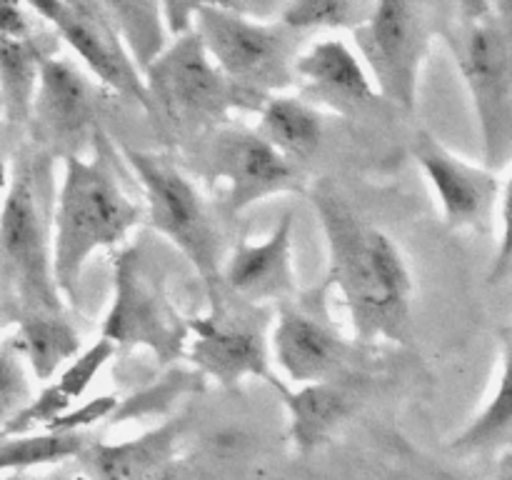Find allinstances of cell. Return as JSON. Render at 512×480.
<instances>
[{
	"label": "cell",
	"instance_id": "obj_15",
	"mask_svg": "<svg viewBox=\"0 0 512 480\" xmlns=\"http://www.w3.org/2000/svg\"><path fill=\"white\" fill-rule=\"evenodd\" d=\"M295 85L313 108H328L340 118H368L385 110L368 70L348 40L323 38L300 50L295 60Z\"/></svg>",
	"mask_w": 512,
	"mask_h": 480
},
{
	"label": "cell",
	"instance_id": "obj_24",
	"mask_svg": "<svg viewBox=\"0 0 512 480\" xmlns=\"http://www.w3.org/2000/svg\"><path fill=\"white\" fill-rule=\"evenodd\" d=\"M88 433H53L38 430L25 435H0V478L20 475L38 465L63 463V460L80 458L88 448Z\"/></svg>",
	"mask_w": 512,
	"mask_h": 480
},
{
	"label": "cell",
	"instance_id": "obj_22",
	"mask_svg": "<svg viewBox=\"0 0 512 480\" xmlns=\"http://www.w3.org/2000/svg\"><path fill=\"white\" fill-rule=\"evenodd\" d=\"M10 338L38 383H50L83 350L80 333L70 320L63 318V313L18 320Z\"/></svg>",
	"mask_w": 512,
	"mask_h": 480
},
{
	"label": "cell",
	"instance_id": "obj_25",
	"mask_svg": "<svg viewBox=\"0 0 512 480\" xmlns=\"http://www.w3.org/2000/svg\"><path fill=\"white\" fill-rule=\"evenodd\" d=\"M373 10V3H355V0H295L285 3L278 20L298 35L318 33V30H350L365 23Z\"/></svg>",
	"mask_w": 512,
	"mask_h": 480
},
{
	"label": "cell",
	"instance_id": "obj_31",
	"mask_svg": "<svg viewBox=\"0 0 512 480\" xmlns=\"http://www.w3.org/2000/svg\"><path fill=\"white\" fill-rule=\"evenodd\" d=\"M500 220H503V233H500V245L498 255H495V268H493V280L498 275H503L512 263V175L505 185L503 203H500Z\"/></svg>",
	"mask_w": 512,
	"mask_h": 480
},
{
	"label": "cell",
	"instance_id": "obj_11",
	"mask_svg": "<svg viewBox=\"0 0 512 480\" xmlns=\"http://www.w3.org/2000/svg\"><path fill=\"white\" fill-rule=\"evenodd\" d=\"M433 43V25L425 5L385 0L360 28L353 30V48L368 70L375 90L388 108L413 113L418 103L420 73Z\"/></svg>",
	"mask_w": 512,
	"mask_h": 480
},
{
	"label": "cell",
	"instance_id": "obj_27",
	"mask_svg": "<svg viewBox=\"0 0 512 480\" xmlns=\"http://www.w3.org/2000/svg\"><path fill=\"white\" fill-rule=\"evenodd\" d=\"M205 378L200 373H188V370H175V373L165 375L160 383H153L150 388L138 390L130 398L120 400L115 408L110 423H120V420L130 418H145V415H163L165 410L173 408L175 400L183 398L188 393H198L203 390Z\"/></svg>",
	"mask_w": 512,
	"mask_h": 480
},
{
	"label": "cell",
	"instance_id": "obj_23",
	"mask_svg": "<svg viewBox=\"0 0 512 480\" xmlns=\"http://www.w3.org/2000/svg\"><path fill=\"white\" fill-rule=\"evenodd\" d=\"M105 8H108L110 18H113L115 30H118L128 55L138 65L140 73H145L170 43L160 3L108 0Z\"/></svg>",
	"mask_w": 512,
	"mask_h": 480
},
{
	"label": "cell",
	"instance_id": "obj_29",
	"mask_svg": "<svg viewBox=\"0 0 512 480\" xmlns=\"http://www.w3.org/2000/svg\"><path fill=\"white\" fill-rule=\"evenodd\" d=\"M115 350L118 348H115L110 340L98 338L93 345L80 350V353L55 375V380H50V385L58 390L60 398H63L70 408H75V400H80L88 393L95 375H98L100 370H103V365L113 358Z\"/></svg>",
	"mask_w": 512,
	"mask_h": 480
},
{
	"label": "cell",
	"instance_id": "obj_16",
	"mask_svg": "<svg viewBox=\"0 0 512 480\" xmlns=\"http://www.w3.org/2000/svg\"><path fill=\"white\" fill-rule=\"evenodd\" d=\"M293 230L295 213L280 215L278 225L268 238L250 243L238 240L235 248L225 255L220 283L223 290L238 300L258 308L293 303L298 300V273L293 260Z\"/></svg>",
	"mask_w": 512,
	"mask_h": 480
},
{
	"label": "cell",
	"instance_id": "obj_35",
	"mask_svg": "<svg viewBox=\"0 0 512 480\" xmlns=\"http://www.w3.org/2000/svg\"><path fill=\"white\" fill-rule=\"evenodd\" d=\"M0 480H20V475H8V478H0Z\"/></svg>",
	"mask_w": 512,
	"mask_h": 480
},
{
	"label": "cell",
	"instance_id": "obj_12",
	"mask_svg": "<svg viewBox=\"0 0 512 480\" xmlns=\"http://www.w3.org/2000/svg\"><path fill=\"white\" fill-rule=\"evenodd\" d=\"M110 100H118L100 88L75 60L50 55L43 60L35 83L28 115V133L33 148L63 160L80 155L93 145L103 130L100 118Z\"/></svg>",
	"mask_w": 512,
	"mask_h": 480
},
{
	"label": "cell",
	"instance_id": "obj_1",
	"mask_svg": "<svg viewBox=\"0 0 512 480\" xmlns=\"http://www.w3.org/2000/svg\"><path fill=\"white\" fill-rule=\"evenodd\" d=\"M313 205L328 248L323 288L345 305L358 345L413 343L415 285L398 243L328 183L313 188Z\"/></svg>",
	"mask_w": 512,
	"mask_h": 480
},
{
	"label": "cell",
	"instance_id": "obj_5",
	"mask_svg": "<svg viewBox=\"0 0 512 480\" xmlns=\"http://www.w3.org/2000/svg\"><path fill=\"white\" fill-rule=\"evenodd\" d=\"M120 153L143 188L145 223L173 243L193 265L208 300L218 298L228 253L213 205L205 200L193 178L165 155L130 145H120Z\"/></svg>",
	"mask_w": 512,
	"mask_h": 480
},
{
	"label": "cell",
	"instance_id": "obj_33",
	"mask_svg": "<svg viewBox=\"0 0 512 480\" xmlns=\"http://www.w3.org/2000/svg\"><path fill=\"white\" fill-rule=\"evenodd\" d=\"M495 480H512V453L500 460V468L498 473H495Z\"/></svg>",
	"mask_w": 512,
	"mask_h": 480
},
{
	"label": "cell",
	"instance_id": "obj_17",
	"mask_svg": "<svg viewBox=\"0 0 512 480\" xmlns=\"http://www.w3.org/2000/svg\"><path fill=\"white\" fill-rule=\"evenodd\" d=\"M413 158L433 188L450 228H475L488 218L498 193L493 175L455 158L430 133H418Z\"/></svg>",
	"mask_w": 512,
	"mask_h": 480
},
{
	"label": "cell",
	"instance_id": "obj_20",
	"mask_svg": "<svg viewBox=\"0 0 512 480\" xmlns=\"http://www.w3.org/2000/svg\"><path fill=\"white\" fill-rule=\"evenodd\" d=\"M50 55H58V35L50 28L35 38H8L0 33V105L3 125L10 133L28 128L40 65Z\"/></svg>",
	"mask_w": 512,
	"mask_h": 480
},
{
	"label": "cell",
	"instance_id": "obj_26",
	"mask_svg": "<svg viewBox=\"0 0 512 480\" xmlns=\"http://www.w3.org/2000/svg\"><path fill=\"white\" fill-rule=\"evenodd\" d=\"M508 430H512V348L505 355L503 373H500L498 388H495V395L490 398L488 408L453 440L450 448L460 450V453L480 450L485 445L495 443Z\"/></svg>",
	"mask_w": 512,
	"mask_h": 480
},
{
	"label": "cell",
	"instance_id": "obj_34",
	"mask_svg": "<svg viewBox=\"0 0 512 480\" xmlns=\"http://www.w3.org/2000/svg\"><path fill=\"white\" fill-rule=\"evenodd\" d=\"M143 480H178V468H175V465H168V468L158 470V473L148 475V478Z\"/></svg>",
	"mask_w": 512,
	"mask_h": 480
},
{
	"label": "cell",
	"instance_id": "obj_13",
	"mask_svg": "<svg viewBox=\"0 0 512 480\" xmlns=\"http://www.w3.org/2000/svg\"><path fill=\"white\" fill-rule=\"evenodd\" d=\"M30 8L58 35V40H63L73 50L75 58L80 60V68L100 88L108 90L113 98L128 100V103H135L145 113H150L143 73L125 50L105 3L45 0V3H30Z\"/></svg>",
	"mask_w": 512,
	"mask_h": 480
},
{
	"label": "cell",
	"instance_id": "obj_30",
	"mask_svg": "<svg viewBox=\"0 0 512 480\" xmlns=\"http://www.w3.org/2000/svg\"><path fill=\"white\" fill-rule=\"evenodd\" d=\"M118 403L120 398H115V395H98V398H90L85 400V403L70 408L65 415H60L48 430H53V433H85V428H90V425L113 418Z\"/></svg>",
	"mask_w": 512,
	"mask_h": 480
},
{
	"label": "cell",
	"instance_id": "obj_8",
	"mask_svg": "<svg viewBox=\"0 0 512 480\" xmlns=\"http://www.w3.org/2000/svg\"><path fill=\"white\" fill-rule=\"evenodd\" d=\"M193 33L220 73L255 98L280 95L295 85L303 35L280 20H255L228 3H198Z\"/></svg>",
	"mask_w": 512,
	"mask_h": 480
},
{
	"label": "cell",
	"instance_id": "obj_18",
	"mask_svg": "<svg viewBox=\"0 0 512 480\" xmlns=\"http://www.w3.org/2000/svg\"><path fill=\"white\" fill-rule=\"evenodd\" d=\"M360 383V375L353 373L298 388L288 385L280 393L288 413V435L298 453H313L348 423L363 398Z\"/></svg>",
	"mask_w": 512,
	"mask_h": 480
},
{
	"label": "cell",
	"instance_id": "obj_28",
	"mask_svg": "<svg viewBox=\"0 0 512 480\" xmlns=\"http://www.w3.org/2000/svg\"><path fill=\"white\" fill-rule=\"evenodd\" d=\"M35 398L33 375L13 338L0 343V433L23 413Z\"/></svg>",
	"mask_w": 512,
	"mask_h": 480
},
{
	"label": "cell",
	"instance_id": "obj_4",
	"mask_svg": "<svg viewBox=\"0 0 512 480\" xmlns=\"http://www.w3.org/2000/svg\"><path fill=\"white\" fill-rule=\"evenodd\" d=\"M150 118L170 140L195 145L230 123L235 113H258L268 98H255L230 83L205 53L198 35L170 40L143 73Z\"/></svg>",
	"mask_w": 512,
	"mask_h": 480
},
{
	"label": "cell",
	"instance_id": "obj_14",
	"mask_svg": "<svg viewBox=\"0 0 512 480\" xmlns=\"http://www.w3.org/2000/svg\"><path fill=\"white\" fill-rule=\"evenodd\" d=\"M363 345L345 338L328 313L315 303L293 300L275 308L270 330V358L273 368L298 385L323 383L355 373V358Z\"/></svg>",
	"mask_w": 512,
	"mask_h": 480
},
{
	"label": "cell",
	"instance_id": "obj_19",
	"mask_svg": "<svg viewBox=\"0 0 512 480\" xmlns=\"http://www.w3.org/2000/svg\"><path fill=\"white\" fill-rule=\"evenodd\" d=\"M180 430H183L180 420H168L123 443L90 440L80 460L95 480H143L168 465H175Z\"/></svg>",
	"mask_w": 512,
	"mask_h": 480
},
{
	"label": "cell",
	"instance_id": "obj_32",
	"mask_svg": "<svg viewBox=\"0 0 512 480\" xmlns=\"http://www.w3.org/2000/svg\"><path fill=\"white\" fill-rule=\"evenodd\" d=\"M5 125L3 120H0V205H3V198L5 193H8V185H10V170H13V165H10L8 160V148H5Z\"/></svg>",
	"mask_w": 512,
	"mask_h": 480
},
{
	"label": "cell",
	"instance_id": "obj_6",
	"mask_svg": "<svg viewBox=\"0 0 512 480\" xmlns=\"http://www.w3.org/2000/svg\"><path fill=\"white\" fill-rule=\"evenodd\" d=\"M445 33L483 130L485 160L503 165L512 153V5H458Z\"/></svg>",
	"mask_w": 512,
	"mask_h": 480
},
{
	"label": "cell",
	"instance_id": "obj_10",
	"mask_svg": "<svg viewBox=\"0 0 512 480\" xmlns=\"http://www.w3.org/2000/svg\"><path fill=\"white\" fill-rule=\"evenodd\" d=\"M198 173L213 185L228 215H240L275 195H303V168L290 163L255 128L223 125L198 143Z\"/></svg>",
	"mask_w": 512,
	"mask_h": 480
},
{
	"label": "cell",
	"instance_id": "obj_2",
	"mask_svg": "<svg viewBox=\"0 0 512 480\" xmlns=\"http://www.w3.org/2000/svg\"><path fill=\"white\" fill-rule=\"evenodd\" d=\"M115 145L100 130L90 155L63 158L53 200V275L65 303H78L80 278L95 253L120 248L145 223L143 203L123 188Z\"/></svg>",
	"mask_w": 512,
	"mask_h": 480
},
{
	"label": "cell",
	"instance_id": "obj_3",
	"mask_svg": "<svg viewBox=\"0 0 512 480\" xmlns=\"http://www.w3.org/2000/svg\"><path fill=\"white\" fill-rule=\"evenodd\" d=\"M55 160L20 150L0 205V283L18 308V320L63 313L53 275Z\"/></svg>",
	"mask_w": 512,
	"mask_h": 480
},
{
	"label": "cell",
	"instance_id": "obj_21",
	"mask_svg": "<svg viewBox=\"0 0 512 480\" xmlns=\"http://www.w3.org/2000/svg\"><path fill=\"white\" fill-rule=\"evenodd\" d=\"M323 113L300 95H270L258 108L255 133L273 145L283 158L300 165L313 158L323 140Z\"/></svg>",
	"mask_w": 512,
	"mask_h": 480
},
{
	"label": "cell",
	"instance_id": "obj_9",
	"mask_svg": "<svg viewBox=\"0 0 512 480\" xmlns=\"http://www.w3.org/2000/svg\"><path fill=\"white\" fill-rule=\"evenodd\" d=\"M268 320V308L243 303L228 290H220L218 298L210 300L208 313L190 318L185 358L193 363L195 373L228 390L258 378L280 395L288 383L273 368Z\"/></svg>",
	"mask_w": 512,
	"mask_h": 480
},
{
	"label": "cell",
	"instance_id": "obj_7",
	"mask_svg": "<svg viewBox=\"0 0 512 480\" xmlns=\"http://www.w3.org/2000/svg\"><path fill=\"white\" fill-rule=\"evenodd\" d=\"M188 323L170 295L163 265L145 245H125L113 260V298L100 323V338L115 348H143L160 365H170L185 358Z\"/></svg>",
	"mask_w": 512,
	"mask_h": 480
}]
</instances>
